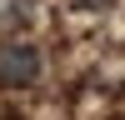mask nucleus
I'll return each mask as SVG.
<instances>
[{
	"label": "nucleus",
	"instance_id": "2",
	"mask_svg": "<svg viewBox=\"0 0 125 120\" xmlns=\"http://www.w3.org/2000/svg\"><path fill=\"white\" fill-rule=\"evenodd\" d=\"M75 5H80V10H105L110 0H75Z\"/></svg>",
	"mask_w": 125,
	"mask_h": 120
},
{
	"label": "nucleus",
	"instance_id": "3",
	"mask_svg": "<svg viewBox=\"0 0 125 120\" xmlns=\"http://www.w3.org/2000/svg\"><path fill=\"white\" fill-rule=\"evenodd\" d=\"M5 120H15V115H5Z\"/></svg>",
	"mask_w": 125,
	"mask_h": 120
},
{
	"label": "nucleus",
	"instance_id": "1",
	"mask_svg": "<svg viewBox=\"0 0 125 120\" xmlns=\"http://www.w3.org/2000/svg\"><path fill=\"white\" fill-rule=\"evenodd\" d=\"M35 75H40V50H35V45H25V40L0 45V85H5V90L30 85Z\"/></svg>",
	"mask_w": 125,
	"mask_h": 120
}]
</instances>
